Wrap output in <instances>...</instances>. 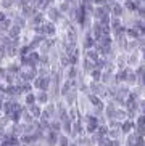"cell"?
<instances>
[{
    "label": "cell",
    "instance_id": "52a82bcc",
    "mask_svg": "<svg viewBox=\"0 0 145 146\" xmlns=\"http://www.w3.org/2000/svg\"><path fill=\"white\" fill-rule=\"evenodd\" d=\"M102 72H103V71H98V69L94 68L92 71H90V77H92V80L98 84V82H100V79H102Z\"/></svg>",
    "mask_w": 145,
    "mask_h": 146
},
{
    "label": "cell",
    "instance_id": "3957f363",
    "mask_svg": "<svg viewBox=\"0 0 145 146\" xmlns=\"http://www.w3.org/2000/svg\"><path fill=\"white\" fill-rule=\"evenodd\" d=\"M85 60H89V61H92V63H97L98 60H100V56H98V53L95 52L94 48H90V50H87L85 52Z\"/></svg>",
    "mask_w": 145,
    "mask_h": 146
},
{
    "label": "cell",
    "instance_id": "9c48e42d",
    "mask_svg": "<svg viewBox=\"0 0 145 146\" xmlns=\"http://www.w3.org/2000/svg\"><path fill=\"white\" fill-rule=\"evenodd\" d=\"M56 143H58V146H69V138L66 137V135H63V133H60Z\"/></svg>",
    "mask_w": 145,
    "mask_h": 146
},
{
    "label": "cell",
    "instance_id": "5b68a950",
    "mask_svg": "<svg viewBox=\"0 0 145 146\" xmlns=\"http://www.w3.org/2000/svg\"><path fill=\"white\" fill-rule=\"evenodd\" d=\"M36 103L37 104H47L48 103V95H47V92H40V93H37L36 95Z\"/></svg>",
    "mask_w": 145,
    "mask_h": 146
},
{
    "label": "cell",
    "instance_id": "8fae6325",
    "mask_svg": "<svg viewBox=\"0 0 145 146\" xmlns=\"http://www.w3.org/2000/svg\"><path fill=\"white\" fill-rule=\"evenodd\" d=\"M113 13H115L116 16H121V13H123V8H121V7H118V5H115V8H113Z\"/></svg>",
    "mask_w": 145,
    "mask_h": 146
},
{
    "label": "cell",
    "instance_id": "5bb4252c",
    "mask_svg": "<svg viewBox=\"0 0 145 146\" xmlns=\"http://www.w3.org/2000/svg\"><path fill=\"white\" fill-rule=\"evenodd\" d=\"M0 21H2V23L5 21V13H3V11H0Z\"/></svg>",
    "mask_w": 145,
    "mask_h": 146
},
{
    "label": "cell",
    "instance_id": "7a4b0ae2",
    "mask_svg": "<svg viewBox=\"0 0 145 146\" xmlns=\"http://www.w3.org/2000/svg\"><path fill=\"white\" fill-rule=\"evenodd\" d=\"M26 109H28V112H29L32 117H36V119L40 117V112H42V106H40V104L34 103V104H31V106H28Z\"/></svg>",
    "mask_w": 145,
    "mask_h": 146
},
{
    "label": "cell",
    "instance_id": "6da1fadb",
    "mask_svg": "<svg viewBox=\"0 0 145 146\" xmlns=\"http://www.w3.org/2000/svg\"><path fill=\"white\" fill-rule=\"evenodd\" d=\"M89 101H90V104L94 108H97V109H103L105 108V104H103V101H102V98L98 96V95H94V93H89Z\"/></svg>",
    "mask_w": 145,
    "mask_h": 146
},
{
    "label": "cell",
    "instance_id": "7c38bea8",
    "mask_svg": "<svg viewBox=\"0 0 145 146\" xmlns=\"http://www.w3.org/2000/svg\"><path fill=\"white\" fill-rule=\"evenodd\" d=\"M126 8L128 10H136V3H134V2H128V3H126Z\"/></svg>",
    "mask_w": 145,
    "mask_h": 146
},
{
    "label": "cell",
    "instance_id": "30bf717a",
    "mask_svg": "<svg viewBox=\"0 0 145 146\" xmlns=\"http://www.w3.org/2000/svg\"><path fill=\"white\" fill-rule=\"evenodd\" d=\"M48 13H50V19H52V21L58 18V10H55V8H50V11H48Z\"/></svg>",
    "mask_w": 145,
    "mask_h": 146
},
{
    "label": "cell",
    "instance_id": "4fadbf2b",
    "mask_svg": "<svg viewBox=\"0 0 145 146\" xmlns=\"http://www.w3.org/2000/svg\"><path fill=\"white\" fill-rule=\"evenodd\" d=\"M2 7H5V8H10V7H11V0H3V2H2Z\"/></svg>",
    "mask_w": 145,
    "mask_h": 146
},
{
    "label": "cell",
    "instance_id": "ba28073f",
    "mask_svg": "<svg viewBox=\"0 0 145 146\" xmlns=\"http://www.w3.org/2000/svg\"><path fill=\"white\" fill-rule=\"evenodd\" d=\"M36 103V95L34 93H26L24 95V104L26 106H31V104Z\"/></svg>",
    "mask_w": 145,
    "mask_h": 146
},
{
    "label": "cell",
    "instance_id": "8992f818",
    "mask_svg": "<svg viewBox=\"0 0 145 146\" xmlns=\"http://www.w3.org/2000/svg\"><path fill=\"white\" fill-rule=\"evenodd\" d=\"M84 47L87 48V50H90V48H94V47H95V40H94V37H92L90 34H87V35H85Z\"/></svg>",
    "mask_w": 145,
    "mask_h": 146
},
{
    "label": "cell",
    "instance_id": "277c9868",
    "mask_svg": "<svg viewBox=\"0 0 145 146\" xmlns=\"http://www.w3.org/2000/svg\"><path fill=\"white\" fill-rule=\"evenodd\" d=\"M7 32H8V37H10V39H16V37H19V34H21V27L16 26V24H13V26L10 27Z\"/></svg>",
    "mask_w": 145,
    "mask_h": 146
}]
</instances>
